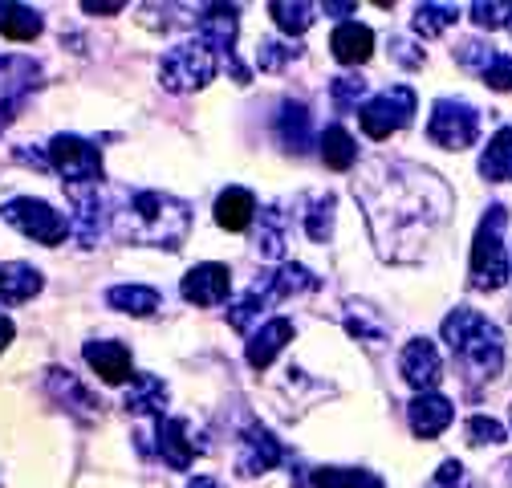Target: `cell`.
I'll use <instances>...</instances> for the list:
<instances>
[{"instance_id":"cell-1","label":"cell","mask_w":512,"mask_h":488,"mask_svg":"<svg viewBox=\"0 0 512 488\" xmlns=\"http://www.w3.org/2000/svg\"><path fill=\"white\" fill-rule=\"evenodd\" d=\"M191 232V204L167 192H135L114 208V236L122 244H155V249H179Z\"/></svg>"},{"instance_id":"cell-2","label":"cell","mask_w":512,"mask_h":488,"mask_svg":"<svg viewBox=\"0 0 512 488\" xmlns=\"http://www.w3.org/2000/svg\"><path fill=\"white\" fill-rule=\"evenodd\" d=\"M443 342H447V350L456 354V362L464 366L472 379H496L500 375V366H504V338H500V330L484 314L468 310V305L452 310L443 318Z\"/></svg>"},{"instance_id":"cell-3","label":"cell","mask_w":512,"mask_h":488,"mask_svg":"<svg viewBox=\"0 0 512 488\" xmlns=\"http://www.w3.org/2000/svg\"><path fill=\"white\" fill-rule=\"evenodd\" d=\"M313 289H322V277H313L305 265L285 261L281 269L261 273V277L252 281V289H248V293L232 305V310H228V326L244 334L256 318L269 310V305H277V301H285V297H293V293H313Z\"/></svg>"},{"instance_id":"cell-4","label":"cell","mask_w":512,"mask_h":488,"mask_svg":"<svg viewBox=\"0 0 512 488\" xmlns=\"http://www.w3.org/2000/svg\"><path fill=\"white\" fill-rule=\"evenodd\" d=\"M504 224H508V208L504 204H492L476 228V240H472V285L476 289H500L508 281V253H504Z\"/></svg>"},{"instance_id":"cell-5","label":"cell","mask_w":512,"mask_h":488,"mask_svg":"<svg viewBox=\"0 0 512 488\" xmlns=\"http://www.w3.org/2000/svg\"><path fill=\"white\" fill-rule=\"evenodd\" d=\"M216 70H220V57H216L212 49H204L200 41H183V45H175V49L163 53V61H159V82H163V90H171V94H187V90L208 86V82L216 78Z\"/></svg>"},{"instance_id":"cell-6","label":"cell","mask_w":512,"mask_h":488,"mask_svg":"<svg viewBox=\"0 0 512 488\" xmlns=\"http://www.w3.org/2000/svg\"><path fill=\"white\" fill-rule=\"evenodd\" d=\"M45 155H49V167L66 179V188H98L102 183V151L90 139L53 135Z\"/></svg>"},{"instance_id":"cell-7","label":"cell","mask_w":512,"mask_h":488,"mask_svg":"<svg viewBox=\"0 0 512 488\" xmlns=\"http://www.w3.org/2000/svg\"><path fill=\"white\" fill-rule=\"evenodd\" d=\"M427 139L443 151H464L480 139V110L464 98H439L427 118Z\"/></svg>"},{"instance_id":"cell-8","label":"cell","mask_w":512,"mask_h":488,"mask_svg":"<svg viewBox=\"0 0 512 488\" xmlns=\"http://www.w3.org/2000/svg\"><path fill=\"white\" fill-rule=\"evenodd\" d=\"M362 131L370 139H387L395 131H403L407 122L415 118V90L411 86H387L382 94H374L366 106H362Z\"/></svg>"},{"instance_id":"cell-9","label":"cell","mask_w":512,"mask_h":488,"mask_svg":"<svg viewBox=\"0 0 512 488\" xmlns=\"http://www.w3.org/2000/svg\"><path fill=\"white\" fill-rule=\"evenodd\" d=\"M0 216H5L17 232L33 236L37 244H61V240L70 236V220L61 216V212H53L45 200H33V196L9 200L5 208H0Z\"/></svg>"},{"instance_id":"cell-10","label":"cell","mask_w":512,"mask_h":488,"mask_svg":"<svg viewBox=\"0 0 512 488\" xmlns=\"http://www.w3.org/2000/svg\"><path fill=\"white\" fill-rule=\"evenodd\" d=\"M37 86H41V66L33 57H0V131L17 118V110Z\"/></svg>"},{"instance_id":"cell-11","label":"cell","mask_w":512,"mask_h":488,"mask_svg":"<svg viewBox=\"0 0 512 488\" xmlns=\"http://www.w3.org/2000/svg\"><path fill=\"white\" fill-rule=\"evenodd\" d=\"M196 29H200L204 49H212L216 57H228L236 82H248V70H240L232 61V45H236V33H240V9L236 5H208V9H200Z\"/></svg>"},{"instance_id":"cell-12","label":"cell","mask_w":512,"mask_h":488,"mask_svg":"<svg viewBox=\"0 0 512 488\" xmlns=\"http://www.w3.org/2000/svg\"><path fill=\"white\" fill-rule=\"evenodd\" d=\"M456 61H460L464 70H472L484 86H492V90H500V94L512 90V57L500 53L496 45H484V41H460Z\"/></svg>"},{"instance_id":"cell-13","label":"cell","mask_w":512,"mask_h":488,"mask_svg":"<svg viewBox=\"0 0 512 488\" xmlns=\"http://www.w3.org/2000/svg\"><path fill=\"white\" fill-rule=\"evenodd\" d=\"M285 460V444L269 432V427L252 423L240 436V452H236V472L240 476H265Z\"/></svg>"},{"instance_id":"cell-14","label":"cell","mask_w":512,"mask_h":488,"mask_svg":"<svg viewBox=\"0 0 512 488\" xmlns=\"http://www.w3.org/2000/svg\"><path fill=\"white\" fill-rule=\"evenodd\" d=\"M155 452L163 456V464L167 468H175V472H187L191 468V460H196V440H191V423L187 419H175V415H159L155 419Z\"/></svg>"},{"instance_id":"cell-15","label":"cell","mask_w":512,"mask_h":488,"mask_svg":"<svg viewBox=\"0 0 512 488\" xmlns=\"http://www.w3.org/2000/svg\"><path fill=\"white\" fill-rule=\"evenodd\" d=\"M399 371H403V379H407L419 395H423V391H435L439 379H443V362H439L435 342H427V338H411V342L403 346Z\"/></svg>"},{"instance_id":"cell-16","label":"cell","mask_w":512,"mask_h":488,"mask_svg":"<svg viewBox=\"0 0 512 488\" xmlns=\"http://www.w3.org/2000/svg\"><path fill=\"white\" fill-rule=\"evenodd\" d=\"M452 419H456L452 399H443V395H435V391H423V395H415V399L407 403V423H411V432H415L419 440L443 436L447 427H452Z\"/></svg>"},{"instance_id":"cell-17","label":"cell","mask_w":512,"mask_h":488,"mask_svg":"<svg viewBox=\"0 0 512 488\" xmlns=\"http://www.w3.org/2000/svg\"><path fill=\"white\" fill-rule=\"evenodd\" d=\"M183 297L191 301V305H220V301H228V293H232V273H228V265H216V261H204V265H196V269H187V277H183Z\"/></svg>"},{"instance_id":"cell-18","label":"cell","mask_w":512,"mask_h":488,"mask_svg":"<svg viewBox=\"0 0 512 488\" xmlns=\"http://www.w3.org/2000/svg\"><path fill=\"white\" fill-rule=\"evenodd\" d=\"M82 354H86V362L98 371V379L102 383H110V387H118V383H126V379H135V366H131V350H126L122 342H86L82 346Z\"/></svg>"},{"instance_id":"cell-19","label":"cell","mask_w":512,"mask_h":488,"mask_svg":"<svg viewBox=\"0 0 512 488\" xmlns=\"http://www.w3.org/2000/svg\"><path fill=\"white\" fill-rule=\"evenodd\" d=\"M285 342H293V322L289 318H273V322H265L261 330H256L252 338H248V366L252 371H265V366L285 350Z\"/></svg>"},{"instance_id":"cell-20","label":"cell","mask_w":512,"mask_h":488,"mask_svg":"<svg viewBox=\"0 0 512 488\" xmlns=\"http://www.w3.org/2000/svg\"><path fill=\"white\" fill-rule=\"evenodd\" d=\"M70 200H74L70 232L86 244V249H94L98 232H102V196H98V188H70Z\"/></svg>"},{"instance_id":"cell-21","label":"cell","mask_w":512,"mask_h":488,"mask_svg":"<svg viewBox=\"0 0 512 488\" xmlns=\"http://www.w3.org/2000/svg\"><path fill=\"white\" fill-rule=\"evenodd\" d=\"M45 277L41 269L33 265H21V261H9L0 265V305H21V301H33L41 293Z\"/></svg>"},{"instance_id":"cell-22","label":"cell","mask_w":512,"mask_h":488,"mask_svg":"<svg viewBox=\"0 0 512 488\" xmlns=\"http://www.w3.org/2000/svg\"><path fill=\"white\" fill-rule=\"evenodd\" d=\"M273 131H277V139H281L285 151L305 155L309 151V139H313L309 135V110L301 102H281V110L273 118Z\"/></svg>"},{"instance_id":"cell-23","label":"cell","mask_w":512,"mask_h":488,"mask_svg":"<svg viewBox=\"0 0 512 488\" xmlns=\"http://www.w3.org/2000/svg\"><path fill=\"white\" fill-rule=\"evenodd\" d=\"M330 49L342 66H362V61H370V53H374V33L358 21H342L330 37Z\"/></svg>"},{"instance_id":"cell-24","label":"cell","mask_w":512,"mask_h":488,"mask_svg":"<svg viewBox=\"0 0 512 488\" xmlns=\"http://www.w3.org/2000/svg\"><path fill=\"white\" fill-rule=\"evenodd\" d=\"M256 220V196L248 188H224L216 200V224L228 232H244Z\"/></svg>"},{"instance_id":"cell-25","label":"cell","mask_w":512,"mask_h":488,"mask_svg":"<svg viewBox=\"0 0 512 488\" xmlns=\"http://www.w3.org/2000/svg\"><path fill=\"white\" fill-rule=\"evenodd\" d=\"M122 407L135 411V415H155L159 419L163 407H167V383L159 375H135L131 391H126V399H122Z\"/></svg>"},{"instance_id":"cell-26","label":"cell","mask_w":512,"mask_h":488,"mask_svg":"<svg viewBox=\"0 0 512 488\" xmlns=\"http://www.w3.org/2000/svg\"><path fill=\"white\" fill-rule=\"evenodd\" d=\"M159 301H163V293L151 289V285H114V289L106 293V305H110V310H118V314H135V318L155 314V310H159Z\"/></svg>"},{"instance_id":"cell-27","label":"cell","mask_w":512,"mask_h":488,"mask_svg":"<svg viewBox=\"0 0 512 488\" xmlns=\"http://www.w3.org/2000/svg\"><path fill=\"white\" fill-rule=\"evenodd\" d=\"M41 29H45V21H41L37 9L17 5V0H5V5H0V37H9V41H33V37H41Z\"/></svg>"},{"instance_id":"cell-28","label":"cell","mask_w":512,"mask_h":488,"mask_svg":"<svg viewBox=\"0 0 512 488\" xmlns=\"http://www.w3.org/2000/svg\"><path fill=\"white\" fill-rule=\"evenodd\" d=\"M301 488H387V484L366 468H313L309 480H301Z\"/></svg>"},{"instance_id":"cell-29","label":"cell","mask_w":512,"mask_h":488,"mask_svg":"<svg viewBox=\"0 0 512 488\" xmlns=\"http://www.w3.org/2000/svg\"><path fill=\"white\" fill-rule=\"evenodd\" d=\"M45 387L61 399V403H66V407H74L82 419H94V399H90V391L70 375V371H61V366H53V371H49V379H45Z\"/></svg>"},{"instance_id":"cell-30","label":"cell","mask_w":512,"mask_h":488,"mask_svg":"<svg viewBox=\"0 0 512 488\" xmlns=\"http://www.w3.org/2000/svg\"><path fill=\"white\" fill-rule=\"evenodd\" d=\"M480 175L492 179V183H500V179L512 175V127H500L496 139L484 147V155H480Z\"/></svg>"},{"instance_id":"cell-31","label":"cell","mask_w":512,"mask_h":488,"mask_svg":"<svg viewBox=\"0 0 512 488\" xmlns=\"http://www.w3.org/2000/svg\"><path fill=\"white\" fill-rule=\"evenodd\" d=\"M317 147H322V163L334 167V171H350L354 159H358V147H354L346 127H326L322 139H317Z\"/></svg>"},{"instance_id":"cell-32","label":"cell","mask_w":512,"mask_h":488,"mask_svg":"<svg viewBox=\"0 0 512 488\" xmlns=\"http://www.w3.org/2000/svg\"><path fill=\"white\" fill-rule=\"evenodd\" d=\"M285 228H289V216L281 212V204L265 208L261 212V236H256V249L265 257H281L285 253Z\"/></svg>"},{"instance_id":"cell-33","label":"cell","mask_w":512,"mask_h":488,"mask_svg":"<svg viewBox=\"0 0 512 488\" xmlns=\"http://www.w3.org/2000/svg\"><path fill=\"white\" fill-rule=\"evenodd\" d=\"M269 13L277 21V29L289 37H301L313 25V5H305V0H273Z\"/></svg>"},{"instance_id":"cell-34","label":"cell","mask_w":512,"mask_h":488,"mask_svg":"<svg viewBox=\"0 0 512 488\" xmlns=\"http://www.w3.org/2000/svg\"><path fill=\"white\" fill-rule=\"evenodd\" d=\"M334 208H338V200H334L330 192L317 196V200H309V212H305V232H309V240L326 244V240L334 236Z\"/></svg>"},{"instance_id":"cell-35","label":"cell","mask_w":512,"mask_h":488,"mask_svg":"<svg viewBox=\"0 0 512 488\" xmlns=\"http://www.w3.org/2000/svg\"><path fill=\"white\" fill-rule=\"evenodd\" d=\"M460 21V9L456 5H419L415 9V33L419 37H439L443 29H452Z\"/></svg>"},{"instance_id":"cell-36","label":"cell","mask_w":512,"mask_h":488,"mask_svg":"<svg viewBox=\"0 0 512 488\" xmlns=\"http://www.w3.org/2000/svg\"><path fill=\"white\" fill-rule=\"evenodd\" d=\"M293 57H301V45H293V41H261V49H256V66L277 74V70L289 66Z\"/></svg>"},{"instance_id":"cell-37","label":"cell","mask_w":512,"mask_h":488,"mask_svg":"<svg viewBox=\"0 0 512 488\" xmlns=\"http://www.w3.org/2000/svg\"><path fill=\"white\" fill-rule=\"evenodd\" d=\"M330 98H334V106H338L342 114H350V110H358V102L366 98V82H362L358 74H342V78L330 82Z\"/></svg>"},{"instance_id":"cell-38","label":"cell","mask_w":512,"mask_h":488,"mask_svg":"<svg viewBox=\"0 0 512 488\" xmlns=\"http://www.w3.org/2000/svg\"><path fill=\"white\" fill-rule=\"evenodd\" d=\"M468 444H504V427L496 423V419H488V415H472L468 419Z\"/></svg>"},{"instance_id":"cell-39","label":"cell","mask_w":512,"mask_h":488,"mask_svg":"<svg viewBox=\"0 0 512 488\" xmlns=\"http://www.w3.org/2000/svg\"><path fill=\"white\" fill-rule=\"evenodd\" d=\"M508 17H512V5H496V0H492V5H484V0H476V5H472V21L480 29H500Z\"/></svg>"},{"instance_id":"cell-40","label":"cell","mask_w":512,"mask_h":488,"mask_svg":"<svg viewBox=\"0 0 512 488\" xmlns=\"http://www.w3.org/2000/svg\"><path fill=\"white\" fill-rule=\"evenodd\" d=\"M391 45H395V57L403 61V66H423V53H411V45H407L403 37H395Z\"/></svg>"},{"instance_id":"cell-41","label":"cell","mask_w":512,"mask_h":488,"mask_svg":"<svg viewBox=\"0 0 512 488\" xmlns=\"http://www.w3.org/2000/svg\"><path fill=\"white\" fill-rule=\"evenodd\" d=\"M82 9H86V13H102V17H114V13H122L126 5H122V0H102V5H98V0H86Z\"/></svg>"},{"instance_id":"cell-42","label":"cell","mask_w":512,"mask_h":488,"mask_svg":"<svg viewBox=\"0 0 512 488\" xmlns=\"http://www.w3.org/2000/svg\"><path fill=\"white\" fill-rule=\"evenodd\" d=\"M13 334H17V326H13V318H9V314H0V350H5V346L13 342Z\"/></svg>"},{"instance_id":"cell-43","label":"cell","mask_w":512,"mask_h":488,"mask_svg":"<svg viewBox=\"0 0 512 488\" xmlns=\"http://www.w3.org/2000/svg\"><path fill=\"white\" fill-rule=\"evenodd\" d=\"M187 488H224L216 476H196V480H187Z\"/></svg>"},{"instance_id":"cell-44","label":"cell","mask_w":512,"mask_h":488,"mask_svg":"<svg viewBox=\"0 0 512 488\" xmlns=\"http://www.w3.org/2000/svg\"><path fill=\"white\" fill-rule=\"evenodd\" d=\"M326 13H334V17H346V13H354L358 5H334V0H330V5H322Z\"/></svg>"},{"instance_id":"cell-45","label":"cell","mask_w":512,"mask_h":488,"mask_svg":"<svg viewBox=\"0 0 512 488\" xmlns=\"http://www.w3.org/2000/svg\"><path fill=\"white\" fill-rule=\"evenodd\" d=\"M504 472H508V484H512V460H508V464H504Z\"/></svg>"},{"instance_id":"cell-46","label":"cell","mask_w":512,"mask_h":488,"mask_svg":"<svg viewBox=\"0 0 512 488\" xmlns=\"http://www.w3.org/2000/svg\"><path fill=\"white\" fill-rule=\"evenodd\" d=\"M508 277H512V261H508Z\"/></svg>"},{"instance_id":"cell-47","label":"cell","mask_w":512,"mask_h":488,"mask_svg":"<svg viewBox=\"0 0 512 488\" xmlns=\"http://www.w3.org/2000/svg\"><path fill=\"white\" fill-rule=\"evenodd\" d=\"M508 29H512V17H508Z\"/></svg>"},{"instance_id":"cell-48","label":"cell","mask_w":512,"mask_h":488,"mask_svg":"<svg viewBox=\"0 0 512 488\" xmlns=\"http://www.w3.org/2000/svg\"><path fill=\"white\" fill-rule=\"evenodd\" d=\"M508 179H512V175H508Z\"/></svg>"}]
</instances>
